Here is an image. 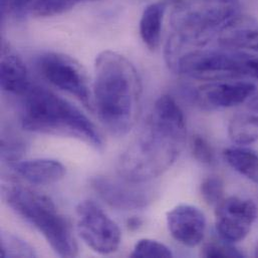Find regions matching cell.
Here are the masks:
<instances>
[{
    "instance_id": "24",
    "label": "cell",
    "mask_w": 258,
    "mask_h": 258,
    "mask_svg": "<svg viewBox=\"0 0 258 258\" xmlns=\"http://www.w3.org/2000/svg\"><path fill=\"white\" fill-rule=\"evenodd\" d=\"M191 151L194 158L201 164L213 166L215 163V155L211 145L201 135H195L191 140Z\"/></svg>"
},
{
    "instance_id": "14",
    "label": "cell",
    "mask_w": 258,
    "mask_h": 258,
    "mask_svg": "<svg viewBox=\"0 0 258 258\" xmlns=\"http://www.w3.org/2000/svg\"><path fill=\"white\" fill-rule=\"evenodd\" d=\"M216 38L220 47L258 52V23L252 18L240 15Z\"/></svg>"
},
{
    "instance_id": "7",
    "label": "cell",
    "mask_w": 258,
    "mask_h": 258,
    "mask_svg": "<svg viewBox=\"0 0 258 258\" xmlns=\"http://www.w3.org/2000/svg\"><path fill=\"white\" fill-rule=\"evenodd\" d=\"M40 76L53 87L74 96L88 109H93V91L84 68L73 57L59 52H45L36 59Z\"/></svg>"
},
{
    "instance_id": "19",
    "label": "cell",
    "mask_w": 258,
    "mask_h": 258,
    "mask_svg": "<svg viewBox=\"0 0 258 258\" xmlns=\"http://www.w3.org/2000/svg\"><path fill=\"white\" fill-rule=\"evenodd\" d=\"M97 0H37L31 13L37 17H52L63 14L80 4Z\"/></svg>"
},
{
    "instance_id": "10",
    "label": "cell",
    "mask_w": 258,
    "mask_h": 258,
    "mask_svg": "<svg viewBox=\"0 0 258 258\" xmlns=\"http://www.w3.org/2000/svg\"><path fill=\"white\" fill-rule=\"evenodd\" d=\"M120 177L96 176L91 186L98 196L109 206L118 210H138L147 207L153 200V192L143 186Z\"/></svg>"
},
{
    "instance_id": "26",
    "label": "cell",
    "mask_w": 258,
    "mask_h": 258,
    "mask_svg": "<svg viewBox=\"0 0 258 258\" xmlns=\"http://www.w3.org/2000/svg\"><path fill=\"white\" fill-rule=\"evenodd\" d=\"M130 230H137L143 225V221L138 217H132L127 222Z\"/></svg>"
},
{
    "instance_id": "22",
    "label": "cell",
    "mask_w": 258,
    "mask_h": 258,
    "mask_svg": "<svg viewBox=\"0 0 258 258\" xmlns=\"http://www.w3.org/2000/svg\"><path fill=\"white\" fill-rule=\"evenodd\" d=\"M200 192L202 198L208 205L216 207L224 199V183L217 176L207 177L201 183Z\"/></svg>"
},
{
    "instance_id": "20",
    "label": "cell",
    "mask_w": 258,
    "mask_h": 258,
    "mask_svg": "<svg viewBox=\"0 0 258 258\" xmlns=\"http://www.w3.org/2000/svg\"><path fill=\"white\" fill-rule=\"evenodd\" d=\"M2 257H34L35 252L30 244L11 233L1 234Z\"/></svg>"
},
{
    "instance_id": "9",
    "label": "cell",
    "mask_w": 258,
    "mask_h": 258,
    "mask_svg": "<svg viewBox=\"0 0 258 258\" xmlns=\"http://www.w3.org/2000/svg\"><path fill=\"white\" fill-rule=\"evenodd\" d=\"M215 208L217 234L230 243L245 239L257 218L256 205L249 199L231 196Z\"/></svg>"
},
{
    "instance_id": "6",
    "label": "cell",
    "mask_w": 258,
    "mask_h": 258,
    "mask_svg": "<svg viewBox=\"0 0 258 258\" xmlns=\"http://www.w3.org/2000/svg\"><path fill=\"white\" fill-rule=\"evenodd\" d=\"M256 56L224 47L199 48L179 56L174 66L181 75L198 81H235L254 78Z\"/></svg>"
},
{
    "instance_id": "27",
    "label": "cell",
    "mask_w": 258,
    "mask_h": 258,
    "mask_svg": "<svg viewBox=\"0 0 258 258\" xmlns=\"http://www.w3.org/2000/svg\"><path fill=\"white\" fill-rule=\"evenodd\" d=\"M249 108L258 113V94H254L250 99H249V103H248Z\"/></svg>"
},
{
    "instance_id": "8",
    "label": "cell",
    "mask_w": 258,
    "mask_h": 258,
    "mask_svg": "<svg viewBox=\"0 0 258 258\" xmlns=\"http://www.w3.org/2000/svg\"><path fill=\"white\" fill-rule=\"evenodd\" d=\"M76 209L77 229L84 242L99 254L107 255L117 251L122 242L119 225L92 200L80 202Z\"/></svg>"
},
{
    "instance_id": "3",
    "label": "cell",
    "mask_w": 258,
    "mask_h": 258,
    "mask_svg": "<svg viewBox=\"0 0 258 258\" xmlns=\"http://www.w3.org/2000/svg\"><path fill=\"white\" fill-rule=\"evenodd\" d=\"M21 126L30 133L77 139L97 150L104 147L101 132L84 113L44 88L32 86L23 96Z\"/></svg>"
},
{
    "instance_id": "23",
    "label": "cell",
    "mask_w": 258,
    "mask_h": 258,
    "mask_svg": "<svg viewBox=\"0 0 258 258\" xmlns=\"http://www.w3.org/2000/svg\"><path fill=\"white\" fill-rule=\"evenodd\" d=\"M233 243L227 242L220 238V240H213L203 245L201 255L203 257H244L243 252L238 250Z\"/></svg>"
},
{
    "instance_id": "12",
    "label": "cell",
    "mask_w": 258,
    "mask_h": 258,
    "mask_svg": "<svg viewBox=\"0 0 258 258\" xmlns=\"http://www.w3.org/2000/svg\"><path fill=\"white\" fill-rule=\"evenodd\" d=\"M167 226L171 236L187 247H196L204 239L206 218L196 206L180 204L167 213Z\"/></svg>"
},
{
    "instance_id": "18",
    "label": "cell",
    "mask_w": 258,
    "mask_h": 258,
    "mask_svg": "<svg viewBox=\"0 0 258 258\" xmlns=\"http://www.w3.org/2000/svg\"><path fill=\"white\" fill-rule=\"evenodd\" d=\"M228 136L239 146L258 142V115L242 113L233 116L228 125Z\"/></svg>"
},
{
    "instance_id": "11",
    "label": "cell",
    "mask_w": 258,
    "mask_h": 258,
    "mask_svg": "<svg viewBox=\"0 0 258 258\" xmlns=\"http://www.w3.org/2000/svg\"><path fill=\"white\" fill-rule=\"evenodd\" d=\"M255 92V85L249 82L220 81L199 87L193 98L199 107L212 111L239 106L249 100Z\"/></svg>"
},
{
    "instance_id": "13",
    "label": "cell",
    "mask_w": 258,
    "mask_h": 258,
    "mask_svg": "<svg viewBox=\"0 0 258 258\" xmlns=\"http://www.w3.org/2000/svg\"><path fill=\"white\" fill-rule=\"evenodd\" d=\"M28 71L21 56L7 41L1 44V89L14 96L23 97L32 87Z\"/></svg>"
},
{
    "instance_id": "25",
    "label": "cell",
    "mask_w": 258,
    "mask_h": 258,
    "mask_svg": "<svg viewBox=\"0 0 258 258\" xmlns=\"http://www.w3.org/2000/svg\"><path fill=\"white\" fill-rule=\"evenodd\" d=\"M37 0H1L2 17L11 16L19 18L27 12H31Z\"/></svg>"
},
{
    "instance_id": "16",
    "label": "cell",
    "mask_w": 258,
    "mask_h": 258,
    "mask_svg": "<svg viewBox=\"0 0 258 258\" xmlns=\"http://www.w3.org/2000/svg\"><path fill=\"white\" fill-rule=\"evenodd\" d=\"M166 4L156 2L148 5L141 16L139 31L144 44L150 50H156L161 44Z\"/></svg>"
},
{
    "instance_id": "1",
    "label": "cell",
    "mask_w": 258,
    "mask_h": 258,
    "mask_svg": "<svg viewBox=\"0 0 258 258\" xmlns=\"http://www.w3.org/2000/svg\"><path fill=\"white\" fill-rule=\"evenodd\" d=\"M187 137L183 111L170 96L155 103L144 128L118 161L120 177L146 183L169 170L181 154Z\"/></svg>"
},
{
    "instance_id": "5",
    "label": "cell",
    "mask_w": 258,
    "mask_h": 258,
    "mask_svg": "<svg viewBox=\"0 0 258 258\" xmlns=\"http://www.w3.org/2000/svg\"><path fill=\"white\" fill-rule=\"evenodd\" d=\"M239 0H185L171 15L170 46H204L241 15Z\"/></svg>"
},
{
    "instance_id": "15",
    "label": "cell",
    "mask_w": 258,
    "mask_h": 258,
    "mask_svg": "<svg viewBox=\"0 0 258 258\" xmlns=\"http://www.w3.org/2000/svg\"><path fill=\"white\" fill-rule=\"evenodd\" d=\"M15 172L32 185H51L60 181L67 173L62 163L54 159L38 158L16 162Z\"/></svg>"
},
{
    "instance_id": "28",
    "label": "cell",
    "mask_w": 258,
    "mask_h": 258,
    "mask_svg": "<svg viewBox=\"0 0 258 258\" xmlns=\"http://www.w3.org/2000/svg\"><path fill=\"white\" fill-rule=\"evenodd\" d=\"M255 256H257L258 257V244L257 247H256V249H255Z\"/></svg>"
},
{
    "instance_id": "21",
    "label": "cell",
    "mask_w": 258,
    "mask_h": 258,
    "mask_svg": "<svg viewBox=\"0 0 258 258\" xmlns=\"http://www.w3.org/2000/svg\"><path fill=\"white\" fill-rule=\"evenodd\" d=\"M131 257H173L172 250L157 240L153 239H140L134 246L130 255Z\"/></svg>"
},
{
    "instance_id": "2",
    "label": "cell",
    "mask_w": 258,
    "mask_h": 258,
    "mask_svg": "<svg viewBox=\"0 0 258 258\" xmlns=\"http://www.w3.org/2000/svg\"><path fill=\"white\" fill-rule=\"evenodd\" d=\"M141 98L142 83L135 66L119 52H101L95 62L93 107L111 135L123 137L134 128Z\"/></svg>"
},
{
    "instance_id": "17",
    "label": "cell",
    "mask_w": 258,
    "mask_h": 258,
    "mask_svg": "<svg viewBox=\"0 0 258 258\" xmlns=\"http://www.w3.org/2000/svg\"><path fill=\"white\" fill-rule=\"evenodd\" d=\"M223 157L228 165L251 182L258 184V155L241 147L227 148Z\"/></svg>"
},
{
    "instance_id": "4",
    "label": "cell",
    "mask_w": 258,
    "mask_h": 258,
    "mask_svg": "<svg viewBox=\"0 0 258 258\" xmlns=\"http://www.w3.org/2000/svg\"><path fill=\"white\" fill-rule=\"evenodd\" d=\"M4 194L10 208L33 226L57 255L76 257L79 254L70 222L50 198L18 185L8 186Z\"/></svg>"
}]
</instances>
